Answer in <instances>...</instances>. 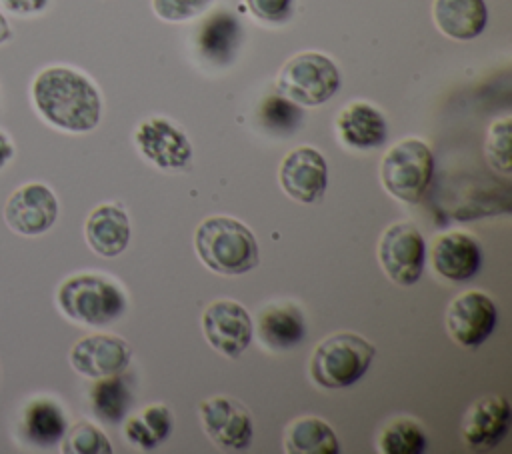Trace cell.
Instances as JSON below:
<instances>
[{
    "label": "cell",
    "instance_id": "1",
    "mask_svg": "<svg viewBox=\"0 0 512 454\" xmlns=\"http://www.w3.org/2000/svg\"><path fill=\"white\" fill-rule=\"evenodd\" d=\"M30 94L38 114L58 130L82 134L100 122V90L76 68L48 66L40 70L32 80Z\"/></svg>",
    "mask_w": 512,
    "mask_h": 454
},
{
    "label": "cell",
    "instance_id": "2",
    "mask_svg": "<svg viewBox=\"0 0 512 454\" xmlns=\"http://www.w3.org/2000/svg\"><path fill=\"white\" fill-rule=\"evenodd\" d=\"M200 262L216 274L240 276L258 266V242L248 226L232 216L204 218L194 232Z\"/></svg>",
    "mask_w": 512,
    "mask_h": 454
},
{
    "label": "cell",
    "instance_id": "3",
    "mask_svg": "<svg viewBox=\"0 0 512 454\" xmlns=\"http://www.w3.org/2000/svg\"><path fill=\"white\" fill-rule=\"evenodd\" d=\"M64 316L86 326H106L126 312L124 290L108 276L80 272L68 276L56 292Z\"/></svg>",
    "mask_w": 512,
    "mask_h": 454
},
{
    "label": "cell",
    "instance_id": "4",
    "mask_svg": "<svg viewBox=\"0 0 512 454\" xmlns=\"http://www.w3.org/2000/svg\"><path fill=\"white\" fill-rule=\"evenodd\" d=\"M376 348L354 332H336L324 338L310 356L312 380L328 390L356 384L370 368Z\"/></svg>",
    "mask_w": 512,
    "mask_h": 454
},
{
    "label": "cell",
    "instance_id": "5",
    "mask_svg": "<svg viewBox=\"0 0 512 454\" xmlns=\"http://www.w3.org/2000/svg\"><path fill=\"white\" fill-rule=\"evenodd\" d=\"M434 154L420 138H404L390 146L380 162V180L396 200L416 204L432 184Z\"/></svg>",
    "mask_w": 512,
    "mask_h": 454
},
{
    "label": "cell",
    "instance_id": "6",
    "mask_svg": "<svg viewBox=\"0 0 512 454\" xmlns=\"http://www.w3.org/2000/svg\"><path fill=\"white\" fill-rule=\"evenodd\" d=\"M340 70L322 52H300L278 72L276 88L300 106H320L340 90Z\"/></svg>",
    "mask_w": 512,
    "mask_h": 454
},
{
    "label": "cell",
    "instance_id": "7",
    "mask_svg": "<svg viewBox=\"0 0 512 454\" xmlns=\"http://www.w3.org/2000/svg\"><path fill=\"white\" fill-rule=\"evenodd\" d=\"M378 262L394 284H416L426 264V242L422 232L410 222L390 224L378 242Z\"/></svg>",
    "mask_w": 512,
    "mask_h": 454
},
{
    "label": "cell",
    "instance_id": "8",
    "mask_svg": "<svg viewBox=\"0 0 512 454\" xmlns=\"http://www.w3.org/2000/svg\"><path fill=\"white\" fill-rule=\"evenodd\" d=\"M498 324V308L494 300L480 290L458 294L446 310V330L450 338L464 348L484 344Z\"/></svg>",
    "mask_w": 512,
    "mask_h": 454
},
{
    "label": "cell",
    "instance_id": "9",
    "mask_svg": "<svg viewBox=\"0 0 512 454\" xmlns=\"http://www.w3.org/2000/svg\"><path fill=\"white\" fill-rule=\"evenodd\" d=\"M138 152L162 170H180L192 160V144L184 130L164 116H150L134 128Z\"/></svg>",
    "mask_w": 512,
    "mask_h": 454
},
{
    "label": "cell",
    "instance_id": "10",
    "mask_svg": "<svg viewBox=\"0 0 512 454\" xmlns=\"http://www.w3.org/2000/svg\"><path fill=\"white\" fill-rule=\"evenodd\" d=\"M202 332L216 352L238 358L252 342L254 322L242 304L222 298L204 310Z\"/></svg>",
    "mask_w": 512,
    "mask_h": 454
},
{
    "label": "cell",
    "instance_id": "11",
    "mask_svg": "<svg viewBox=\"0 0 512 454\" xmlns=\"http://www.w3.org/2000/svg\"><path fill=\"white\" fill-rule=\"evenodd\" d=\"M58 218V198L42 182H28L16 188L4 206L6 224L20 236H40Z\"/></svg>",
    "mask_w": 512,
    "mask_h": 454
},
{
    "label": "cell",
    "instance_id": "12",
    "mask_svg": "<svg viewBox=\"0 0 512 454\" xmlns=\"http://www.w3.org/2000/svg\"><path fill=\"white\" fill-rule=\"evenodd\" d=\"M200 418L206 434L218 448L240 452L252 444V416L240 402L228 396H212L200 402Z\"/></svg>",
    "mask_w": 512,
    "mask_h": 454
},
{
    "label": "cell",
    "instance_id": "13",
    "mask_svg": "<svg viewBox=\"0 0 512 454\" xmlns=\"http://www.w3.org/2000/svg\"><path fill=\"white\" fill-rule=\"evenodd\" d=\"M282 190L300 204L318 202L328 186V166L320 150L298 146L290 150L278 168Z\"/></svg>",
    "mask_w": 512,
    "mask_h": 454
},
{
    "label": "cell",
    "instance_id": "14",
    "mask_svg": "<svg viewBox=\"0 0 512 454\" xmlns=\"http://www.w3.org/2000/svg\"><path fill=\"white\" fill-rule=\"evenodd\" d=\"M130 360V344L114 334L84 336L70 350L72 368L92 380L124 372Z\"/></svg>",
    "mask_w": 512,
    "mask_h": 454
},
{
    "label": "cell",
    "instance_id": "15",
    "mask_svg": "<svg viewBox=\"0 0 512 454\" xmlns=\"http://www.w3.org/2000/svg\"><path fill=\"white\" fill-rule=\"evenodd\" d=\"M510 420L512 412L504 396H484L464 414L462 438L472 450H492L506 438Z\"/></svg>",
    "mask_w": 512,
    "mask_h": 454
},
{
    "label": "cell",
    "instance_id": "16",
    "mask_svg": "<svg viewBox=\"0 0 512 454\" xmlns=\"http://www.w3.org/2000/svg\"><path fill=\"white\" fill-rule=\"evenodd\" d=\"M432 268L446 280L464 282L482 268V246L468 232L440 234L432 244Z\"/></svg>",
    "mask_w": 512,
    "mask_h": 454
},
{
    "label": "cell",
    "instance_id": "17",
    "mask_svg": "<svg viewBox=\"0 0 512 454\" xmlns=\"http://www.w3.org/2000/svg\"><path fill=\"white\" fill-rule=\"evenodd\" d=\"M336 132L346 146L370 150L384 144L388 136V122L374 104L354 100L338 112Z\"/></svg>",
    "mask_w": 512,
    "mask_h": 454
},
{
    "label": "cell",
    "instance_id": "18",
    "mask_svg": "<svg viewBox=\"0 0 512 454\" xmlns=\"http://www.w3.org/2000/svg\"><path fill=\"white\" fill-rule=\"evenodd\" d=\"M84 236L88 246L104 258L120 256L130 242V220L120 204L96 206L84 224Z\"/></svg>",
    "mask_w": 512,
    "mask_h": 454
},
{
    "label": "cell",
    "instance_id": "19",
    "mask_svg": "<svg viewBox=\"0 0 512 454\" xmlns=\"http://www.w3.org/2000/svg\"><path fill=\"white\" fill-rule=\"evenodd\" d=\"M242 42V24L230 10H214L202 20L196 32V48L200 56L216 66L234 60Z\"/></svg>",
    "mask_w": 512,
    "mask_h": 454
},
{
    "label": "cell",
    "instance_id": "20",
    "mask_svg": "<svg viewBox=\"0 0 512 454\" xmlns=\"http://www.w3.org/2000/svg\"><path fill=\"white\" fill-rule=\"evenodd\" d=\"M256 334L270 350H292L306 338L304 312L292 302L268 304L258 314Z\"/></svg>",
    "mask_w": 512,
    "mask_h": 454
},
{
    "label": "cell",
    "instance_id": "21",
    "mask_svg": "<svg viewBox=\"0 0 512 454\" xmlns=\"http://www.w3.org/2000/svg\"><path fill=\"white\" fill-rule=\"evenodd\" d=\"M432 18L444 36L474 40L486 28L488 8L484 0H434Z\"/></svg>",
    "mask_w": 512,
    "mask_h": 454
},
{
    "label": "cell",
    "instance_id": "22",
    "mask_svg": "<svg viewBox=\"0 0 512 454\" xmlns=\"http://www.w3.org/2000/svg\"><path fill=\"white\" fill-rule=\"evenodd\" d=\"M68 430V420L62 406L52 398H36L28 402L22 416L24 440L32 446L48 448L60 444Z\"/></svg>",
    "mask_w": 512,
    "mask_h": 454
},
{
    "label": "cell",
    "instance_id": "23",
    "mask_svg": "<svg viewBox=\"0 0 512 454\" xmlns=\"http://www.w3.org/2000/svg\"><path fill=\"white\" fill-rule=\"evenodd\" d=\"M284 450L290 454H338L340 442L326 420L304 416L288 426Z\"/></svg>",
    "mask_w": 512,
    "mask_h": 454
},
{
    "label": "cell",
    "instance_id": "24",
    "mask_svg": "<svg viewBox=\"0 0 512 454\" xmlns=\"http://www.w3.org/2000/svg\"><path fill=\"white\" fill-rule=\"evenodd\" d=\"M90 404L94 414L106 424H118L126 418L132 406V390L128 380L120 374L96 378L90 388Z\"/></svg>",
    "mask_w": 512,
    "mask_h": 454
},
{
    "label": "cell",
    "instance_id": "25",
    "mask_svg": "<svg viewBox=\"0 0 512 454\" xmlns=\"http://www.w3.org/2000/svg\"><path fill=\"white\" fill-rule=\"evenodd\" d=\"M172 424V414L164 404H150L126 420L124 436L140 450H154L170 436Z\"/></svg>",
    "mask_w": 512,
    "mask_h": 454
},
{
    "label": "cell",
    "instance_id": "26",
    "mask_svg": "<svg viewBox=\"0 0 512 454\" xmlns=\"http://www.w3.org/2000/svg\"><path fill=\"white\" fill-rule=\"evenodd\" d=\"M302 108L280 92L268 94L258 106V122L272 134H292L302 124Z\"/></svg>",
    "mask_w": 512,
    "mask_h": 454
},
{
    "label": "cell",
    "instance_id": "27",
    "mask_svg": "<svg viewBox=\"0 0 512 454\" xmlns=\"http://www.w3.org/2000/svg\"><path fill=\"white\" fill-rule=\"evenodd\" d=\"M426 444V434L416 420L396 418L382 430L378 450L382 454H422Z\"/></svg>",
    "mask_w": 512,
    "mask_h": 454
},
{
    "label": "cell",
    "instance_id": "28",
    "mask_svg": "<svg viewBox=\"0 0 512 454\" xmlns=\"http://www.w3.org/2000/svg\"><path fill=\"white\" fill-rule=\"evenodd\" d=\"M64 454H110L112 444L106 434L92 422L80 420L70 426L62 438Z\"/></svg>",
    "mask_w": 512,
    "mask_h": 454
},
{
    "label": "cell",
    "instance_id": "29",
    "mask_svg": "<svg viewBox=\"0 0 512 454\" xmlns=\"http://www.w3.org/2000/svg\"><path fill=\"white\" fill-rule=\"evenodd\" d=\"M510 140H512V118L510 116L496 118L488 128L486 144H484V154L492 170L510 174L512 170Z\"/></svg>",
    "mask_w": 512,
    "mask_h": 454
},
{
    "label": "cell",
    "instance_id": "30",
    "mask_svg": "<svg viewBox=\"0 0 512 454\" xmlns=\"http://www.w3.org/2000/svg\"><path fill=\"white\" fill-rule=\"evenodd\" d=\"M212 0H152V10L166 22H188L208 10Z\"/></svg>",
    "mask_w": 512,
    "mask_h": 454
},
{
    "label": "cell",
    "instance_id": "31",
    "mask_svg": "<svg viewBox=\"0 0 512 454\" xmlns=\"http://www.w3.org/2000/svg\"><path fill=\"white\" fill-rule=\"evenodd\" d=\"M246 10L264 24H286L292 14L296 0H244Z\"/></svg>",
    "mask_w": 512,
    "mask_h": 454
},
{
    "label": "cell",
    "instance_id": "32",
    "mask_svg": "<svg viewBox=\"0 0 512 454\" xmlns=\"http://www.w3.org/2000/svg\"><path fill=\"white\" fill-rule=\"evenodd\" d=\"M2 8L16 16H36L44 12L50 0H0Z\"/></svg>",
    "mask_w": 512,
    "mask_h": 454
},
{
    "label": "cell",
    "instance_id": "33",
    "mask_svg": "<svg viewBox=\"0 0 512 454\" xmlns=\"http://www.w3.org/2000/svg\"><path fill=\"white\" fill-rule=\"evenodd\" d=\"M14 158V144L8 138V134H4L0 130V170Z\"/></svg>",
    "mask_w": 512,
    "mask_h": 454
},
{
    "label": "cell",
    "instance_id": "34",
    "mask_svg": "<svg viewBox=\"0 0 512 454\" xmlns=\"http://www.w3.org/2000/svg\"><path fill=\"white\" fill-rule=\"evenodd\" d=\"M10 38H12V28H10L6 16L0 12V46L6 44Z\"/></svg>",
    "mask_w": 512,
    "mask_h": 454
}]
</instances>
